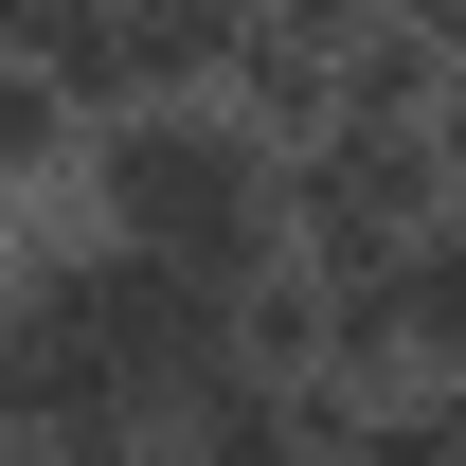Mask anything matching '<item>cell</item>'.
<instances>
[{
	"mask_svg": "<svg viewBox=\"0 0 466 466\" xmlns=\"http://www.w3.org/2000/svg\"><path fill=\"white\" fill-rule=\"evenodd\" d=\"M72 179H90V216H108L126 251H179V269H216V288L288 269V144L233 108V90H144V108H108Z\"/></svg>",
	"mask_w": 466,
	"mask_h": 466,
	"instance_id": "6da1fadb",
	"label": "cell"
},
{
	"mask_svg": "<svg viewBox=\"0 0 466 466\" xmlns=\"http://www.w3.org/2000/svg\"><path fill=\"white\" fill-rule=\"evenodd\" d=\"M90 162V108H72L36 55H0V198H36V179H72Z\"/></svg>",
	"mask_w": 466,
	"mask_h": 466,
	"instance_id": "3957f363",
	"label": "cell"
},
{
	"mask_svg": "<svg viewBox=\"0 0 466 466\" xmlns=\"http://www.w3.org/2000/svg\"><path fill=\"white\" fill-rule=\"evenodd\" d=\"M395 341L466 377V198H449V216H431V233L395 251Z\"/></svg>",
	"mask_w": 466,
	"mask_h": 466,
	"instance_id": "277c9868",
	"label": "cell"
},
{
	"mask_svg": "<svg viewBox=\"0 0 466 466\" xmlns=\"http://www.w3.org/2000/svg\"><path fill=\"white\" fill-rule=\"evenodd\" d=\"M431 162H449V198H466V72L431 90Z\"/></svg>",
	"mask_w": 466,
	"mask_h": 466,
	"instance_id": "5b68a950",
	"label": "cell"
},
{
	"mask_svg": "<svg viewBox=\"0 0 466 466\" xmlns=\"http://www.w3.org/2000/svg\"><path fill=\"white\" fill-rule=\"evenodd\" d=\"M431 216H449L431 108H323L288 144V251H305V269H395Z\"/></svg>",
	"mask_w": 466,
	"mask_h": 466,
	"instance_id": "7a4b0ae2",
	"label": "cell"
}]
</instances>
